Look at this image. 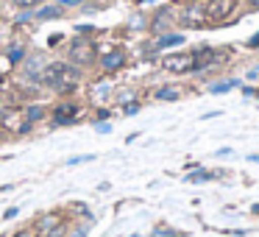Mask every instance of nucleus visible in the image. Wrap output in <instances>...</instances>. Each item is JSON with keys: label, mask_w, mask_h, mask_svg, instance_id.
<instances>
[{"label": "nucleus", "mask_w": 259, "mask_h": 237, "mask_svg": "<svg viewBox=\"0 0 259 237\" xmlns=\"http://www.w3.org/2000/svg\"><path fill=\"white\" fill-rule=\"evenodd\" d=\"M42 78H45L51 87H70V84L78 81V70L67 67V64H62V62H56V64H51V67L45 70Z\"/></svg>", "instance_id": "f257e3e1"}, {"label": "nucleus", "mask_w": 259, "mask_h": 237, "mask_svg": "<svg viewBox=\"0 0 259 237\" xmlns=\"http://www.w3.org/2000/svg\"><path fill=\"white\" fill-rule=\"evenodd\" d=\"M70 62L73 64H92L95 62V45L90 40H73V45H70Z\"/></svg>", "instance_id": "f03ea898"}, {"label": "nucleus", "mask_w": 259, "mask_h": 237, "mask_svg": "<svg viewBox=\"0 0 259 237\" xmlns=\"http://www.w3.org/2000/svg\"><path fill=\"white\" fill-rule=\"evenodd\" d=\"M234 6H237V0H209L203 6V17L212 20V23H220V20H226L234 12Z\"/></svg>", "instance_id": "7ed1b4c3"}, {"label": "nucleus", "mask_w": 259, "mask_h": 237, "mask_svg": "<svg viewBox=\"0 0 259 237\" xmlns=\"http://www.w3.org/2000/svg\"><path fill=\"white\" fill-rule=\"evenodd\" d=\"M164 67L170 73H187V70H195V56L192 53H176V56L164 59Z\"/></svg>", "instance_id": "20e7f679"}, {"label": "nucleus", "mask_w": 259, "mask_h": 237, "mask_svg": "<svg viewBox=\"0 0 259 237\" xmlns=\"http://www.w3.org/2000/svg\"><path fill=\"white\" fill-rule=\"evenodd\" d=\"M125 64V56L120 51H114V53H106V56H103V67L106 70H120Z\"/></svg>", "instance_id": "39448f33"}, {"label": "nucleus", "mask_w": 259, "mask_h": 237, "mask_svg": "<svg viewBox=\"0 0 259 237\" xmlns=\"http://www.w3.org/2000/svg\"><path fill=\"white\" fill-rule=\"evenodd\" d=\"M184 42V36H179V34H164L162 40L156 42V48H173V45H181Z\"/></svg>", "instance_id": "423d86ee"}, {"label": "nucleus", "mask_w": 259, "mask_h": 237, "mask_svg": "<svg viewBox=\"0 0 259 237\" xmlns=\"http://www.w3.org/2000/svg\"><path fill=\"white\" fill-rule=\"evenodd\" d=\"M59 14H62V9H59V6H48V9H39L36 17H39V20H53V17H59Z\"/></svg>", "instance_id": "0eeeda50"}, {"label": "nucleus", "mask_w": 259, "mask_h": 237, "mask_svg": "<svg viewBox=\"0 0 259 237\" xmlns=\"http://www.w3.org/2000/svg\"><path fill=\"white\" fill-rule=\"evenodd\" d=\"M201 23H203V14H201V12H195V9L184 14V25H201Z\"/></svg>", "instance_id": "6e6552de"}, {"label": "nucleus", "mask_w": 259, "mask_h": 237, "mask_svg": "<svg viewBox=\"0 0 259 237\" xmlns=\"http://www.w3.org/2000/svg\"><path fill=\"white\" fill-rule=\"evenodd\" d=\"M156 98L159 101H176V98H179V90H159Z\"/></svg>", "instance_id": "1a4fd4ad"}, {"label": "nucleus", "mask_w": 259, "mask_h": 237, "mask_svg": "<svg viewBox=\"0 0 259 237\" xmlns=\"http://www.w3.org/2000/svg\"><path fill=\"white\" fill-rule=\"evenodd\" d=\"M234 87H237V81H229V84H214L212 92H229V90H234Z\"/></svg>", "instance_id": "9d476101"}, {"label": "nucleus", "mask_w": 259, "mask_h": 237, "mask_svg": "<svg viewBox=\"0 0 259 237\" xmlns=\"http://www.w3.org/2000/svg\"><path fill=\"white\" fill-rule=\"evenodd\" d=\"M17 6H23V9H31V6H36V3H42V0H14Z\"/></svg>", "instance_id": "9b49d317"}, {"label": "nucleus", "mask_w": 259, "mask_h": 237, "mask_svg": "<svg viewBox=\"0 0 259 237\" xmlns=\"http://www.w3.org/2000/svg\"><path fill=\"white\" fill-rule=\"evenodd\" d=\"M206 179H212L209 173H192L190 176V181H206Z\"/></svg>", "instance_id": "f8f14e48"}, {"label": "nucleus", "mask_w": 259, "mask_h": 237, "mask_svg": "<svg viewBox=\"0 0 259 237\" xmlns=\"http://www.w3.org/2000/svg\"><path fill=\"white\" fill-rule=\"evenodd\" d=\"M39 114H42V109H39V106L28 109V117H31V120H36V117H39Z\"/></svg>", "instance_id": "ddd939ff"}, {"label": "nucleus", "mask_w": 259, "mask_h": 237, "mask_svg": "<svg viewBox=\"0 0 259 237\" xmlns=\"http://www.w3.org/2000/svg\"><path fill=\"white\" fill-rule=\"evenodd\" d=\"M14 215H17V207H12V209H6V215H3V218H9V220H12V218H14Z\"/></svg>", "instance_id": "4468645a"}, {"label": "nucleus", "mask_w": 259, "mask_h": 237, "mask_svg": "<svg viewBox=\"0 0 259 237\" xmlns=\"http://www.w3.org/2000/svg\"><path fill=\"white\" fill-rule=\"evenodd\" d=\"M248 48H259V34H256V36H253V40H251V42H248Z\"/></svg>", "instance_id": "2eb2a0df"}, {"label": "nucleus", "mask_w": 259, "mask_h": 237, "mask_svg": "<svg viewBox=\"0 0 259 237\" xmlns=\"http://www.w3.org/2000/svg\"><path fill=\"white\" fill-rule=\"evenodd\" d=\"M64 6H75V3H78V0H62Z\"/></svg>", "instance_id": "dca6fc26"}, {"label": "nucleus", "mask_w": 259, "mask_h": 237, "mask_svg": "<svg viewBox=\"0 0 259 237\" xmlns=\"http://www.w3.org/2000/svg\"><path fill=\"white\" fill-rule=\"evenodd\" d=\"M253 3H256V6H259V0H253Z\"/></svg>", "instance_id": "f3484780"}]
</instances>
